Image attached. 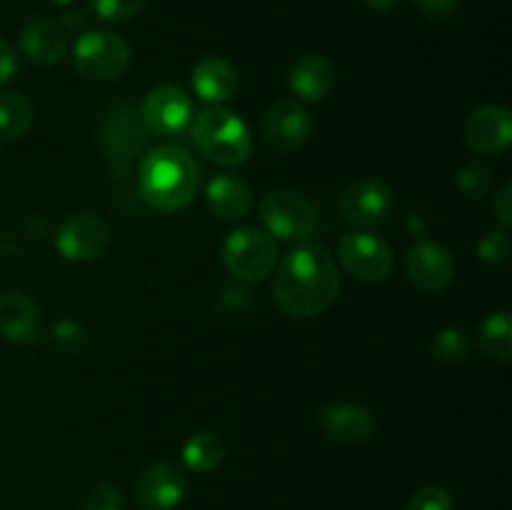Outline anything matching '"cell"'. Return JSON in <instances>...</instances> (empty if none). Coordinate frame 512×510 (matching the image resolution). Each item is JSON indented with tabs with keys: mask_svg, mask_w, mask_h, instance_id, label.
Returning <instances> with one entry per match:
<instances>
[{
	"mask_svg": "<svg viewBox=\"0 0 512 510\" xmlns=\"http://www.w3.org/2000/svg\"><path fill=\"white\" fill-rule=\"evenodd\" d=\"M338 293V265L320 243L300 245L275 270L273 300L288 318H315L338 300Z\"/></svg>",
	"mask_w": 512,
	"mask_h": 510,
	"instance_id": "obj_1",
	"label": "cell"
},
{
	"mask_svg": "<svg viewBox=\"0 0 512 510\" xmlns=\"http://www.w3.org/2000/svg\"><path fill=\"white\" fill-rule=\"evenodd\" d=\"M200 170L193 155L180 145H158L138 165L140 198L160 213H175L193 203Z\"/></svg>",
	"mask_w": 512,
	"mask_h": 510,
	"instance_id": "obj_2",
	"label": "cell"
},
{
	"mask_svg": "<svg viewBox=\"0 0 512 510\" xmlns=\"http://www.w3.org/2000/svg\"><path fill=\"white\" fill-rule=\"evenodd\" d=\"M190 138L205 158L223 168H238L253 153V135L243 118L215 105L190 120Z\"/></svg>",
	"mask_w": 512,
	"mask_h": 510,
	"instance_id": "obj_3",
	"label": "cell"
},
{
	"mask_svg": "<svg viewBox=\"0 0 512 510\" xmlns=\"http://www.w3.org/2000/svg\"><path fill=\"white\" fill-rule=\"evenodd\" d=\"M148 135L145 125L140 123V115L130 105L115 103L100 115L98 143L115 178H128L133 160L148 145Z\"/></svg>",
	"mask_w": 512,
	"mask_h": 510,
	"instance_id": "obj_4",
	"label": "cell"
},
{
	"mask_svg": "<svg viewBox=\"0 0 512 510\" xmlns=\"http://www.w3.org/2000/svg\"><path fill=\"white\" fill-rule=\"evenodd\" d=\"M223 263L233 278L260 283L278 263V243L263 228H238L223 245Z\"/></svg>",
	"mask_w": 512,
	"mask_h": 510,
	"instance_id": "obj_5",
	"label": "cell"
},
{
	"mask_svg": "<svg viewBox=\"0 0 512 510\" xmlns=\"http://www.w3.org/2000/svg\"><path fill=\"white\" fill-rule=\"evenodd\" d=\"M130 48L118 33L85 30L73 45V65L88 80H118L130 68Z\"/></svg>",
	"mask_w": 512,
	"mask_h": 510,
	"instance_id": "obj_6",
	"label": "cell"
},
{
	"mask_svg": "<svg viewBox=\"0 0 512 510\" xmlns=\"http://www.w3.org/2000/svg\"><path fill=\"white\" fill-rule=\"evenodd\" d=\"M260 218L265 230L280 240H303L318 225L315 205L293 188L270 190L260 203Z\"/></svg>",
	"mask_w": 512,
	"mask_h": 510,
	"instance_id": "obj_7",
	"label": "cell"
},
{
	"mask_svg": "<svg viewBox=\"0 0 512 510\" xmlns=\"http://www.w3.org/2000/svg\"><path fill=\"white\" fill-rule=\"evenodd\" d=\"M140 123L145 125L150 135H158V138H170V135L183 133L185 128H190V120H193V103H190V95L185 93L178 85H155L153 90H148V95L143 98L140 105Z\"/></svg>",
	"mask_w": 512,
	"mask_h": 510,
	"instance_id": "obj_8",
	"label": "cell"
},
{
	"mask_svg": "<svg viewBox=\"0 0 512 510\" xmlns=\"http://www.w3.org/2000/svg\"><path fill=\"white\" fill-rule=\"evenodd\" d=\"M338 260L353 278L380 283L393 268V250L378 235L350 233L338 240Z\"/></svg>",
	"mask_w": 512,
	"mask_h": 510,
	"instance_id": "obj_9",
	"label": "cell"
},
{
	"mask_svg": "<svg viewBox=\"0 0 512 510\" xmlns=\"http://www.w3.org/2000/svg\"><path fill=\"white\" fill-rule=\"evenodd\" d=\"M188 493V475L180 465L160 460L135 480V500L143 510H175Z\"/></svg>",
	"mask_w": 512,
	"mask_h": 510,
	"instance_id": "obj_10",
	"label": "cell"
},
{
	"mask_svg": "<svg viewBox=\"0 0 512 510\" xmlns=\"http://www.w3.org/2000/svg\"><path fill=\"white\" fill-rule=\"evenodd\" d=\"M110 230L100 215L95 213H75L60 223L55 233V248L65 260L85 263L93 260L108 248Z\"/></svg>",
	"mask_w": 512,
	"mask_h": 510,
	"instance_id": "obj_11",
	"label": "cell"
},
{
	"mask_svg": "<svg viewBox=\"0 0 512 510\" xmlns=\"http://www.w3.org/2000/svg\"><path fill=\"white\" fill-rule=\"evenodd\" d=\"M338 208L343 220H348L350 225L373 228L388 218L390 208H393V193L383 180L360 178L343 190Z\"/></svg>",
	"mask_w": 512,
	"mask_h": 510,
	"instance_id": "obj_12",
	"label": "cell"
},
{
	"mask_svg": "<svg viewBox=\"0 0 512 510\" xmlns=\"http://www.w3.org/2000/svg\"><path fill=\"white\" fill-rule=\"evenodd\" d=\"M310 115L298 100H275L268 110H265L263 120H260V130L270 148L278 153H293L305 140L310 138Z\"/></svg>",
	"mask_w": 512,
	"mask_h": 510,
	"instance_id": "obj_13",
	"label": "cell"
},
{
	"mask_svg": "<svg viewBox=\"0 0 512 510\" xmlns=\"http://www.w3.org/2000/svg\"><path fill=\"white\" fill-rule=\"evenodd\" d=\"M465 143L478 155H503L512 143V118L505 105H480L465 120Z\"/></svg>",
	"mask_w": 512,
	"mask_h": 510,
	"instance_id": "obj_14",
	"label": "cell"
},
{
	"mask_svg": "<svg viewBox=\"0 0 512 510\" xmlns=\"http://www.w3.org/2000/svg\"><path fill=\"white\" fill-rule=\"evenodd\" d=\"M405 273L415 288L425 290V293H438V290L448 288L455 275L453 255L443 245L420 240L405 255Z\"/></svg>",
	"mask_w": 512,
	"mask_h": 510,
	"instance_id": "obj_15",
	"label": "cell"
},
{
	"mask_svg": "<svg viewBox=\"0 0 512 510\" xmlns=\"http://www.w3.org/2000/svg\"><path fill=\"white\" fill-rule=\"evenodd\" d=\"M320 428L330 440L343 445H360L373 435L375 418L358 403H330L318 415Z\"/></svg>",
	"mask_w": 512,
	"mask_h": 510,
	"instance_id": "obj_16",
	"label": "cell"
},
{
	"mask_svg": "<svg viewBox=\"0 0 512 510\" xmlns=\"http://www.w3.org/2000/svg\"><path fill=\"white\" fill-rule=\"evenodd\" d=\"M43 315L40 308L23 293L0 295V335L8 343L28 345L40 338Z\"/></svg>",
	"mask_w": 512,
	"mask_h": 510,
	"instance_id": "obj_17",
	"label": "cell"
},
{
	"mask_svg": "<svg viewBox=\"0 0 512 510\" xmlns=\"http://www.w3.org/2000/svg\"><path fill=\"white\" fill-rule=\"evenodd\" d=\"M288 83L305 103H323L335 90V65L323 55H303L290 68Z\"/></svg>",
	"mask_w": 512,
	"mask_h": 510,
	"instance_id": "obj_18",
	"label": "cell"
},
{
	"mask_svg": "<svg viewBox=\"0 0 512 510\" xmlns=\"http://www.w3.org/2000/svg\"><path fill=\"white\" fill-rule=\"evenodd\" d=\"M20 48L35 65H58L68 53V38L58 23L48 18L30 20L20 30Z\"/></svg>",
	"mask_w": 512,
	"mask_h": 510,
	"instance_id": "obj_19",
	"label": "cell"
},
{
	"mask_svg": "<svg viewBox=\"0 0 512 510\" xmlns=\"http://www.w3.org/2000/svg\"><path fill=\"white\" fill-rule=\"evenodd\" d=\"M190 78H193L195 93L205 103H225L238 90V73H235V68L228 60L218 58V55L198 60Z\"/></svg>",
	"mask_w": 512,
	"mask_h": 510,
	"instance_id": "obj_20",
	"label": "cell"
},
{
	"mask_svg": "<svg viewBox=\"0 0 512 510\" xmlns=\"http://www.w3.org/2000/svg\"><path fill=\"white\" fill-rule=\"evenodd\" d=\"M205 200H208V208L223 220L245 218L250 210V203H253L245 180L230 173H220L210 180L208 188H205Z\"/></svg>",
	"mask_w": 512,
	"mask_h": 510,
	"instance_id": "obj_21",
	"label": "cell"
},
{
	"mask_svg": "<svg viewBox=\"0 0 512 510\" xmlns=\"http://www.w3.org/2000/svg\"><path fill=\"white\" fill-rule=\"evenodd\" d=\"M478 345L488 358L493 360H510L512 358V318L508 310L490 313L480 323Z\"/></svg>",
	"mask_w": 512,
	"mask_h": 510,
	"instance_id": "obj_22",
	"label": "cell"
},
{
	"mask_svg": "<svg viewBox=\"0 0 512 510\" xmlns=\"http://www.w3.org/2000/svg\"><path fill=\"white\" fill-rule=\"evenodd\" d=\"M33 103L20 93H0V140H15L33 125Z\"/></svg>",
	"mask_w": 512,
	"mask_h": 510,
	"instance_id": "obj_23",
	"label": "cell"
},
{
	"mask_svg": "<svg viewBox=\"0 0 512 510\" xmlns=\"http://www.w3.org/2000/svg\"><path fill=\"white\" fill-rule=\"evenodd\" d=\"M223 455H225V448L223 443H220L218 435L195 433L193 438L185 443L183 463L188 465V470H193V473L205 475L223 463Z\"/></svg>",
	"mask_w": 512,
	"mask_h": 510,
	"instance_id": "obj_24",
	"label": "cell"
},
{
	"mask_svg": "<svg viewBox=\"0 0 512 510\" xmlns=\"http://www.w3.org/2000/svg\"><path fill=\"white\" fill-rule=\"evenodd\" d=\"M430 353L438 360L440 365H453L465 363L470 353V338L460 328H443L438 335H435L433 345H430Z\"/></svg>",
	"mask_w": 512,
	"mask_h": 510,
	"instance_id": "obj_25",
	"label": "cell"
},
{
	"mask_svg": "<svg viewBox=\"0 0 512 510\" xmlns=\"http://www.w3.org/2000/svg\"><path fill=\"white\" fill-rule=\"evenodd\" d=\"M88 345V330L78 320L63 318L50 333V348L60 355H78Z\"/></svg>",
	"mask_w": 512,
	"mask_h": 510,
	"instance_id": "obj_26",
	"label": "cell"
},
{
	"mask_svg": "<svg viewBox=\"0 0 512 510\" xmlns=\"http://www.w3.org/2000/svg\"><path fill=\"white\" fill-rule=\"evenodd\" d=\"M490 185H493V173L483 160H470L458 173L460 193L470 200H483L490 193Z\"/></svg>",
	"mask_w": 512,
	"mask_h": 510,
	"instance_id": "obj_27",
	"label": "cell"
},
{
	"mask_svg": "<svg viewBox=\"0 0 512 510\" xmlns=\"http://www.w3.org/2000/svg\"><path fill=\"white\" fill-rule=\"evenodd\" d=\"M478 255L485 265H490V268H500V265L508 263L512 255V240L508 230H488V233L483 235V240L478 243Z\"/></svg>",
	"mask_w": 512,
	"mask_h": 510,
	"instance_id": "obj_28",
	"label": "cell"
},
{
	"mask_svg": "<svg viewBox=\"0 0 512 510\" xmlns=\"http://www.w3.org/2000/svg\"><path fill=\"white\" fill-rule=\"evenodd\" d=\"M148 0H90V8L103 23H125L145 8Z\"/></svg>",
	"mask_w": 512,
	"mask_h": 510,
	"instance_id": "obj_29",
	"label": "cell"
},
{
	"mask_svg": "<svg viewBox=\"0 0 512 510\" xmlns=\"http://www.w3.org/2000/svg\"><path fill=\"white\" fill-rule=\"evenodd\" d=\"M80 510H125V498L118 485L98 483L85 493Z\"/></svg>",
	"mask_w": 512,
	"mask_h": 510,
	"instance_id": "obj_30",
	"label": "cell"
},
{
	"mask_svg": "<svg viewBox=\"0 0 512 510\" xmlns=\"http://www.w3.org/2000/svg\"><path fill=\"white\" fill-rule=\"evenodd\" d=\"M455 503H453V495L448 493L445 488H440V485H425V488H420L418 493H413V498H410L408 508L405 510H453Z\"/></svg>",
	"mask_w": 512,
	"mask_h": 510,
	"instance_id": "obj_31",
	"label": "cell"
},
{
	"mask_svg": "<svg viewBox=\"0 0 512 510\" xmlns=\"http://www.w3.org/2000/svg\"><path fill=\"white\" fill-rule=\"evenodd\" d=\"M493 213L498 218L500 228L508 230L512 225V183H505L493 198Z\"/></svg>",
	"mask_w": 512,
	"mask_h": 510,
	"instance_id": "obj_32",
	"label": "cell"
},
{
	"mask_svg": "<svg viewBox=\"0 0 512 510\" xmlns=\"http://www.w3.org/2000/svg\"><path fill=\"white\" fill-rule=\"evenodd\" d=\"M413 3L420 13L430 15V18H445L458 10L460 0H413Z\"/></svg>",
	"mask_w": 512,
	"mask_h": 510,
	"instance_id": "obj_33",
	"label": "cell"
},
{
	"mask_svg": "<svg viewBox=\"0 0 512 510\" xmlns=\"http://www.w3.org/2000/svg\"><path fill=\"white\" fill-rule=\"evenodd\" d=\"M18 73V55L10 48V43L5 38H0V85L8 83Z\"/></svg>",
	"mask_w": 512,
	"mask_h": 510,
	"instance_id": "obj_34",
	"label": "cell"
},
{
	"mask_svg": "<svg viewBox=\"0 0 512 510\" xmlns=\"http://www.w3.org/2000/svg\"><path fill=\"white\" fill-rule=\"evenodd\" d=\"M85 28V18L83 13H78V10H65L63 13V30L65 35L68 33H80V30Z\"/></svg>",
	"mask_w": 512,
	"mask_h": 510,
	"instance_id": "obj_35",
	"label": "cell"
},
{
	"mask_svg": "<svg viewBox=\"0 0 512 510\" xmlns=\"http://www.w3.org/2000/svg\"><path fill=\"white\" fill-rule=\"evenodd\" d=\"M365 5H368V8L373 10V13L388 15V13H393L395 8H398L400 0H365Z\"/></svg>",
	"mask_w": 512,
	"mask_h": 510,
	"instance_id": "obj_36",
	"label": "cell"
},
{
	"mask_svg": "<svg viewBox=\"0 0 512 510\" xmlns=\"http://www.w3.org/2000/svg\"><path fill=\"white\" fill-rule=\"evenodd\" d=\"M53 3L55 5H70V3H73V0H53Z\"/></svg>",
	"mask_w": 512,
	"mask_h": 510,
	"instance_id": "obj_37",
	"label": "cell"
}]
</instances>
